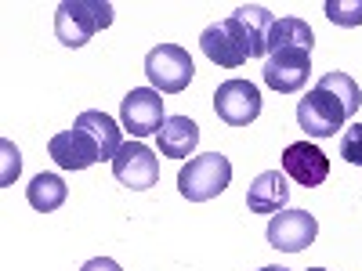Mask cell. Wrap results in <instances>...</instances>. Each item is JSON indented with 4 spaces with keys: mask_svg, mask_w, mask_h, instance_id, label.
<instances>
[{
    "mask_svg": "<svg viewBox=\"0 0 362 271\" xmlns=\"http://www.w3.org/2000/svg\"><path fill=\"white\" fill-rule=\"evenodd\" d=\"M163 98L160 90L153 87H134L124 95V102H119V127H124L134 141L148 138V134H160L163 127Z\"/></svg>",
    "mask_w": 362,
    "mask_h": 271,
    "instance_id": "cell-7",
    "label": "cell"
},
{
    "mask_svg": "<svg viewBox=\"0 0 362 271\" xmlns=\"http://www.w3.org/2000/svg\"><path fill=\"white\" fill-rule=\"evenodd\" d=\"M76 127H83L90 138H95V145L102 148V163H105V159H116L124 138H119V124H116L112 116H105V112H98V109H87V112L76 116Z\"/></svg>",
    "mask_w": 362,
    "mask_h": 271,
    "instance_id": "cell-15",
    "label": "cell"
},
{
    "mask_svg": "<svg viewBox=\"0 0 362 271\" xmlns=\"http://www.w3.org/2000/svg\"><path fill=\"white\" fill-rule=\"evenodd\" d=\"M341 156L351 167H362V124H355V127H348L341 134Z\"/></svg>",
    "mask_w": 362,
    "mask_h": 271,
    "instance_id": "cell-21",
    "label": "cell"
},
{
    "mask_svg": "<svg viewBox=\"0 0 362 271\" xmlns=\"http://www.w3.org/2000/svg\"><path fill=\"white\" fill-rule=\"evenodd\" d=\"M47 156L62 170H87V167L102 163V148L95 145V138H90L83 127L73 124V131H62V134H54L47 141Z\"/></svg>",
    "mask_w": 362,
    "mask_h": 271,
    "instance_id": "cell-12",
    "label": "cell"
},
{
    "mask_svg": "<svg viewBox=\"0 0 362 271\" xmlns=\"http://www.w3.org/2000/svg\"><path fill=\"white\" fill-rule=\"evenodd\" d=\"M145 76H148V87L160 90V95H181L192 76H196V66L185 47L177 44H160L145 54Z\"/></svg>",
    "mask_w": 362,
    "mask_h": 271,
    "instance_id": "cell-3",
    "label": "cell"
},
{
    "mask_svg": "<svg viewBox=\"0 0 362 271\" xmlns=\"http://www.w3.org/2000/svg\"><path fill=\"white\" fill-rule=\"evenodd\" d=\"M315 44V33H312V25L305 18H276V25H272V33H268V54H276V51H312Z\"/></svg>",
    "mask_w": 362,
    "mask_h": 271,
    "instance_id": "cell-16",
    "label": "cell"
},
{
    "mask_svg": "<svg viewBox=\"0 0 362 271\" xmlns=\"http://www.w3.org/2000/svg\"><path fill=\"white\" fill-rule=\"evenodd\" d=\"M214 112L228 127H250L261 116V90L250 80H225L214 90Z\"/></svg>",
    "mask_w": 362,
    "mask_h": 271,
    "instance_id": "cell-8",
    "label": "cell"
},
{
    "mask_svg": "<svg viewBox=\"0 0 362 271\" xmlns=\"http://www.w3.org/2000/svg\"><path fill=\"white\" fill-rule=\"evenodd\" d=\"M290 203V185H286V174L279 170H264L254 177V185L247 192V210L250 214H283V206Z\"/></svg>",
    "mask_w": 362,
    "mask_h": 271,
    "instance_id": "cell-13",
    "label": "cell"
},
{
    "mask_svg": "<svg viewBox=\"0 0 362 271\" xmlns=\"http://www.w3.org/2000/svg\"><path fill=\"white\" fill-rule=\"evenodd\" d=\"M112 25L109 0H62L54 11V37L66 47H83L95 33Z\"/></svg>",
    "mask_w": 362,
    "mask_h": 271,
    "instance_id": "cell-1",
    "label": "cell"
},
{
    "mask_svg": "<svg viewBox=\"0 0 362 271\" xmlns=\"http://www.w3.org/2000/svg\"><path fill=\"white\" fill-rule=\"evenodd\" d=\"M112 177L131 192H148L160 185V159L145 141H124L112 159Z\"/></svg>",
    "mask_w": 362,
    "mask_h": 271,
    "instance_id": "cell-6",
    "label": "cell"
},
{
    "mask_svg": "<svg viewBox=\"0 0 362 271\" xmlns=\"http://www.w3.org/2000/svg\"><path fill=\"white\" fill-rule=\"evenodd\" d=\"M0 152H4V174H0V185H11L22 170V159H18V148L11 141H0Z\"/></svg>",
    "mask_w": 362,
    "mask_h": 271,
    "instance_id": "cell-22",
    "label": "cell"
},
{
    "mask_svg": "<svg viewBox=\"0 0 362 271\" xmlns=\"http://www.w3.org/2000/svg\"><path fill=\"white\" fill-rule=\"evenodd\" d=\"M315 87L329 90V95H334V98L348 109V116H355V112H358V105H362V90H358V83H355L348 73H337V69H334V73H322Z\"/></svg>",
    "mask_w": 362,
    "mask_h": 271,
    "instance_id": "cell-19",
    "label": "cell"
},
{
    "mask_svg": "<svg viewBox=\"0 0 362 271\" xmlns=\"http://www.w3.org/2000/svg\"><path fill=\"white\" fill-rule=\"evenodd\" d=\"M80 271H124V267H119L112 257H95V260H87Z\"/></svg>",
    "mask_w": 362,
    "mask_h": 271,
    "instance_id": "cell-23",
    "label": "cell"
},
{
    "mask_svg": "<svg viewBox=\"0 0 362 271\" xmlns=\"http://www.w3.org/2000/svg\"><path fill=\"white\" fill-rule=\"evenodd\" d=\"M319 235V221L308 210H283L268 221V246L283 253H305Z\"/></svg>",
    "mask_w": 362,
    "mask_h": 271,
    "instance_id": "cell-9",
    "label": "cell"
},
{
    "mask_svg": "<svg viewBox=\"0 0 362 271\" xmlns=\"http://www.w3.org/2000/svg\"><path fill=\"white\" fill-rule=\"evenodd\" d=\"M199 51L218 69H239L247 58H254L250 54V40H247V33H243V25H239L235 15H228L221 22H210L199 33Z\"/></svg>",
    "mask_w": 362,
    "mask_h": 271,
    "instance_id": "cell-4",
    "label": "cell"
},
{
    "mask_svg": "<svg viewBox=\"0 0 362 271\" xmlns=\"http://www.w3.org/2000/svg\"><path fill=\"white\" fill-rule=\"evenodd\" d=\"M261 76L279 95H297L312 76V58H308V51H276L264 58Z\"/></svg>",
    "mask_w": 362,
    "mask_h": 271,
    "instance_id": "cell-10",
    "label": "cell"
},
{
    "mask_svg": "<svg viewBox=\"0 0 362 271\" xmlns=\"http://www.w3.org/2000/svg\"><path fill=\"white\" fill-rule=\"evenodd\" d=\"M322 11L334 25H344V29L362 25V0H326Z\"/></svg>",
    "mask_w": 362,
    "mask_h": 271,
    "instance_id": "cell-20",
    "label": "cell"
},
{
    "mask_svg": "<svg viewBox=\"0 0 362 271\" xmlns=\"http://www.w3.org/2000/svg\"><path fill=\"white\" fill-rule=\"evenodd\" d=\"M156 145H160V156H167V159H185V156H192L196 145H199L196 119H189V116H167L163 127H160V134H156Z\"/></svg>",
    "mask_w": 362,
    "mask_h": 271,
    "instance_id": "cell-14",
    "label": "cell"
},
{
    "mask_svg": "<svg viewBox=\"0 0 362 271\" xmlns=\"http://www.w3.org/2000/svg\"><path fill=\"white\" fill-rule=\"evenodd\" d=\"M283 174L290 181H297V185H305V188L326 185L329 156L322 152L319 145H312V141H293V145L283 148Z\"/></svg>",
    "mask_w": 362,
    "mask_h": 271,
    "instance_id": "cell-11",
    "label": "cell"
},
{
    "mask_svg": "<svg viewBox=\"0 0 362 271\" xmlns=\"http://www.w3.org/2000/svg\"><path fill=\"white\" fill-rule=\"evenodd\" d=\"M348 109L322 87H312L305 98L297 102V124L308 138H334L348 124Z\"/></svg>",
    "mask_w": 362,
    "mask_h": 271,
    "instance_id": "cell-5",
    "label": "cell"
},
{
    "mask_svg": "<svg viewBox=\"0 0 362 271\" xmlns=\"http://www.w3.org/2000/svg\"><path fill=\"white\" fill-rule=\"evenodd\" d=\"M308 271H326V267H308Z\"/></svg>",
    "mask_w": 362,
    "mask_h": 271,
    "instance_id": "cell-25",
    "label": "cell"
},
{
    "mask_svg": "<svg viewBox=\"0 0 362 271\" xmlns=\"http://www.w3.org/2000/svg\"><path fill=\"white\" fill-rule=\"evenodd\" d=\"M232 185V163L221 152H206V156H192L185 167L177 170V192L189 203H206L221 195Z\"/></svg>",
    "mask_w": 362,
    "mask_h": 271,
    "instance_id": "cell-2",
    "label": "cell"
},
{
    "mask_svg": "<svg viewBox=\"0 0 362 271\" xmlns=\"http://www.w3.org/2000/svg\"><path fill=\"white\" fill-rule=\"evenodd\" d=\"M257 271H290V267H279V264H276V267H257Z\"/></svg>",
    "mask_w": 362,
    "mask_h": 271,
    "instance_id": "cell-24",
    "label": "cell"
},
{
    "mask_svg": "<svg viewBox=\"0 0 362 271\" xmlns=\"http://www.w3.org/2000/svg\"><path fill=\"white\" fill-rule=\"evenodd\" d=\"M66 195H69V188H66V181L58 174H37L33 181H29V188H25L29 206L40 210V214H54V210L66 203Z\"/></svg>",
    "mask_w": 362,
    "mask_h": 271,
    "instance_id": "cell-18",
    "label": "cell"
},
{
    "mask_svg": "<svg viewBox=\"0 0 362 271\" xmlns=\"http://www.w3.org/2000/svg\"><path fill=\"white\" fill-rule=\"evenodd\" d=\"M232 15L239 18V25H243V33L250 40V54L254 58H264L268 54V33H272V25H276L272 11L261 8V4H239Z\"/></svg>",
    "mask_w": 362,
    "mask_h": 271,
    "instance_id": "cell-17",
    "label": "cell"
}]
</instances>
